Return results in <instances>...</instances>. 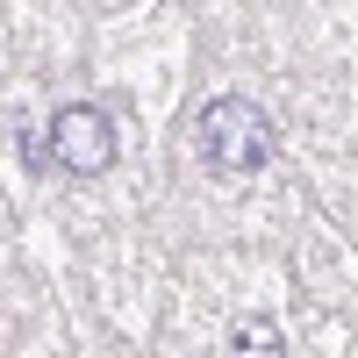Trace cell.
<instances>
[{"instance_id": "6da1fadb", "label": "cell", "mask_w": 358, "mask_h": 358, "mask_svg": "<svg viewBox=\"0 0 358 358\" xmlns=\"http://www.w3.org/2000/svg\"><path fill=\"white\" fill-rule=\"evenodd\" d=\"M194 151L229 172V179H244V172H265L273 165V122H265V108L244 101V94H215L201 115H194Z\"/></svg>"}, {"instance_id": "7a4b0ae2", "label": "cell", "mask_w": 358, "mask_h": 358, "mask_svg": "<svg viewBox=\"0 0 358 358\" xmlns=\"http://www.w3.org/2000/svg\"><path fill=\"white\" fill-rule=\"evenodd\" d=\"M50 158L65 165V172H79V179H101L115 165V122H108L101 108H86V101L57 108L50 115Z\"/></svg>"}, {"instance_id": "3957f363", "label": "cell", "mask_w": 358, "mask_h": 358, "mask_svg": "<svg viewBox=\"0 0 358 358\" xmlns=\"http://www.w3.org/2000/svg\"><path fill=\"white\" fill-rule=\"evenodd\" d=\"M222 358H287V330H280L273 315H244V322L229 330Z\"/></svg>"}]
</instances>
